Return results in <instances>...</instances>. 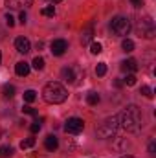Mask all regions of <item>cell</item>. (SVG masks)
I'll return each instance as SVG.
<instances>
[{"instance_id":"1","label":"cell","mask_w":156,"mask_h":158,"mask_svg":"<svg viewBox=\"0 0 156 158\" xmlns=\"http://www.w3.org/2000/svg\"><path fill=\"white\" fill-rule=\"evenodd\" d=\"M119 123H121V127H123L125 131H129V132L140 131V127H142V112H140V109H138L136 105H129V107L121 112Z\"/></svg>"},{"instance_id":"2","label":"cell","mask_w":156,"mask_h":158,"mask_svg":"<svg viewBox=\"0 0 156 158\" xmlns=\"http://www.w3.org/2000/svg\"><path fill=\"white\" fill-rule=\"evenodd\" d=\"M42 98L46 103H51V105H59V103H64L66 98H68V92L66 88L61 85V83H46L44 88H42Z\"/></svg>"},{"instance_id":"3","label":"cell","mask_w":156,"mask_h":158,"mask_svg":"<svg viewBox=\"0 0 156 158\" xmlns=\"http://www.w3.org/2000/svg\"><path fill=\"white\" fill-rule=\"evenodd\" d=\"M117 127H119V116H110V118L103 119V121L99 123V127L96 129V134H97L99 138H103V140L112 138V136L116 134Z\"/></svg>"},{"instance_id":"4","label":"cell","mask_w":156,"mask_h":158,"mask_svg":"<svg viewBox=\"0 0 156 158\" xmlns=\"http://www.w3.org/2000/svg\"><path fill=\"white\" fill-rule=\"evenodd\" d=\"M110 30L119 35V37H125V35H129V31H130V20L127 19V17H121V15H117L112 19V22H110Z\"/></svg>"},{"instance_id":"5","label":"cell","mask_w":156,"mask_h":158,"mask_svg":"<svg viewBox=\"0 0 156 158\" xmlns=\"http://www.w3.org/2000/svg\"><path fill=\"white\" fill-rule=\"evenodd\" d=\"M138 33L145 39H154V33H156V28H154V22L151 17H143L140 22H138Z\"/></svg>"},{"instance_id":"6","label":"cell","mask_w":156,"mask_h":158,"mask_svg":"<svg viewBox=\"0 0 156 158\" xmlns=\"http://www.w3.org/2000/svg\"><path fill=\"white\" fill-rule=\"evenodd\" d=\"M83 129H84V121L81 118H70L64 125V131L70 132V134H79Z\"/></svg>"},{"instance_id":"7","label":"cell","mask_w":156,"mask_h":158,"mask_svg":"<svg viewBox=\"0 0 156 158\" xmlns=\"http://www.w3.org/2000/svg\"><path fill=\"white\" fill-rule=\"evenodd\" d=\"M50 50H51L53 55L59 57V55H63V53L68 50V42H66L64 39H55L51 44H50Z\"/></svg>"},{"instance_id":"8","label":"cell","mask_w":156,"mask_h":158,"mask_svg":"<svg viewBox=\"0 0 156 158\" xmlns=\"http://www.w3.org/2000/svg\"><path fill=\"white\" fill-rule=\"evenodd\" d=\"M15 48H17L18 53H28L31 50V44H30V40L26 39V37H18V39L15 40Z\"/></svg>"},{"instance_id":"9","label":"cell","mask_w":156,"mask_h":158,"mask_svg":"<svg viewBox=\"0 0 156 158\" xmlns=\"http://www.w3.org/2000/svg\"><path fill=\"white\" fill-rule=\"evenodd\" d=\"M61 77L64 79V81H68V83H76V79H77V76H76V68H74V66L63 68V70H61Z\"/></svg>"},{"instance_id":"10","label":"cell","mask_w":156,"mask_h":158,"mask_svg":"<svg viewBox=\"0 0 156 158\" xmlns=\"http://www.w3.org/2000/svg\"><path fill=\"white\" fill-rule=\"evenodd\" d=\"M30 70H31V66H30L26 61H18V63L15 64V72H17V76H20V77H26V76L30 74Z\"/></svg>"},{"instance_id":"11","label":"cell","mask_w":156,"mask_h":158,"mask_svg":"<svg viewBox=\"0 0 156 158\" xmlns=\"http://www.w3.org/2000/svg\"><path fill=\"white\" fill-rule=\"evenodd\" d=\"M31 4H33V0H6V6L11 9H20V7L31 6Z\"/></svg>"},{"instance_id":"12","label":"cell","mask_w":156,"mask_h":158,"mask_svg":"<svg viewBox=\"0 0 156 158\" xmlns=\"http://www.w3.org/2000/svg\"><path fill=\"white\" fill-rule=\"evenodd\" d=\"M121 70H123V72H129V74H134V72L138 70L136 59H127V61H123V63H121Z\"/></svg>"},{"instance_id":"13","label":"cell","mask_w":156,"mask_h":158,"mask_svg":"<svg viewBox=\"0 0 156 158\" xmlns=\"http://www.w3.org/2000/svg\"><path fill=\"white\" fill-rule=\"evenodd\" d=\"M44 147H46L48 151H55V149L59 147L57 138H55L53 134H48V136H46V140H44Z\"/></svg>"},{"instance_id":"14","label":"cell","mask_w":156,"mask_h":158,"mask_svg":"<svg viewBox=\"0 0 156 158\" xmlns=\"http://www.w3.org/2000/svg\"><path fill=\"white\" fill-rule=\"evenodd\" d=\"M92 37H94V30H92V26H88L83 31V35H81V42L83 44H88V42H92Z\"/></svg>"},{"instance_id":"15","label":"cell","mask_w":156,"mask_h":158,"mask_svg":"<svg viewBox=\"0 0 156 158\" xmlns=\"http://www.w3.org/2000/svg\"><path fill=\"white\" fill-rule=\"evenodd\" d=\"M11 156H13V147L0 145V158H11Z\"/></svg>"},{"instance_id":"16","label":"cell","mask_w":156,"mask_h":158,"mask_svg":"<svg viewBox=\"0 0 156 158\" xmlns=\"http://www.w3.org/2000/svg\"><path fill=\"white\" fill-rule=\"evenodd\" d=\"M35 99H37V92L35 90H26L24 92V101L26 103H33Z\"/></svg>"},{"instance_id":"17","label":"cell","mask_w":156,"mask_h":158,"mask_svg":"<svg viewBox=\"0 0 156 158\" xmlns=\"http://www.w3.org/2000/svg\"><path fill=\"white\" fill-rule=\"evenodd\" d=\"M86 103H88V105H97V103H99V94H97V92H90V94L86 96Z\"/></svg>"},{"instance_id":"18","label":"cell","mask_w":156,"mask_h":158,"mask_svg":"<svg viewBox=\"0 0 156 158\" xmlns=\"http://www.w3.org/2000/svg\"><path fill=\"white\" fill-rule=\"evenodd\" d=\"M121 48H123V52H127V53H129V52H132V50H134V42H132L130 39H123Z\"/></svg>"},{"instance_id":"19","label":"cell","mask_w":156,"mask_h":158,"mask_svg":"<svg viewBox=\"0 0 156 158\" xmlns=\"http://www.w3.org/2000/svg\"><path fill=\"white\" fill-rule=\"evenodd\" d=\"M2 94H4V98H13L15 96V86L13 85H6L4 90H2Z\"/></svg>"},{"instance_id":"20","label":"cell","mask_w":156,"mask_h":158,"mask_svg":"<svg viewBox=\"0 0 156 158\" xmlns=\"http://www.w3.org/2000/svg\"><path fill=\"white\" fill-rule=\"evenodd\" d=\"M33 145H35V138H26V140L20 142V149H30Z\"/></svg>"},{"instance_id":"21","label":"cell","mask_w":156,"mask_h":158,"mask_svg":"<svg viewBox=\"0 0 156 158\" xmlns=\"http://www.w3.org/2000/svg\"><path fill=\"white\" fill-rule=\"evenodd\" d=\"M31 66H33L35 70H42V68H44V59H42V57H35L33 63H31Z\"/></svg>"},{"instance_id":"22","label":"cell","mask_w":156,"mask_h":158,"mask_svg":"<svg viewBox=\"0 0 156 158\" xmlns=\"http://www.w3.org/2000/svg\"><path fill=\"white\" fill-rule=\"evenodd\" d=\"M101 50H103V46H101L99 42H96V40H94V42L90 44V52H92L94 55H97V53H101Z\"/></svg>"},{"instance_id":"23","label":"cell","mask_w":156,"mask_h":158,"mask_svg":"<svg viewBox=\"0 0 156 158\" xmlns=\"http://www.w3.org/2000/svg\"><path fill=\"white\" fill-rule=\"evenodd\" d=\"M96 74L101 77V76H105L107 74V63H99L97 66H96Z\"/></svg>"},{"instance_id":"24","label":"cell","mask_w":156,"mask_h":158,"mask_svg":"<svg viewBox=\"0 0 156 158\" xmlns=\"http://www.w3.org/2000/svg\"><path fill=\"white\" fill-rule=\"evenodd\" d=\"M40 13H42L44 17H55V7H53V6H48V7H44Z\"/></svg>"},{"instance_id":"25","label":"cell","mask_w":156,"mask_h":158,"mask_svg":"<svg viewBox=\"0 0 156 158\" xmlns=\"http://www.w3.org/2000/svg\"><path fill=\"white\" fill-rule=\"evenodd\" d=\"M140 94H143L145 98H153V88H151V86H145V85H143V86L140 88Z\"/></svg>"},{"instance_id":"26","label":"cell","mask_w":156,"mask_h":158,"mask_svg":"<svg viewBox=\"0 0 156 158\" xmlns=\"http://www.w3.org/2000/svg\"><path fill=\"white\" fill-rule=\"evenodd\" d=\"M40 125H42V118H40V119H35V121L31 123V127H30V129H31V132H33V134L40 131Z\"/></svg>"},{"instance_id":"27","label":"cell","mask_w":156,"mask_h":158,"mask_svg":"<svg viewBox=\"0 0 156 158\" xmlns=\"http://www.w3.org/2000/svg\"><path fill=\"white\" fill-rule=\"evenodd\" d=\"M125 85H129V86L136 85V76H134V74H127V77H125Z\"/></svg>"},{"instance_id":"28","label":"cell","mask_w":156,"mask_h":158,"mask_svg":"<svg viewBox=\"0 0 156 158\" xmlns=\"http://www.w3.org/2000/svg\"><path fill=\"white\" fill-rule=\"evenodd\" d=\"M22 112H24V114H30V116H35V114H37V112H35V109H33V107H30V105H26V107L22 109Z\"/></svg>"},{"instance_id":"29","label":"cell","mask_w":156,"mask_h":158,"mask_svg":"<svg viewBox=\"0 0 156 158\" xmlns=\"http://www.w3.org/2000/svg\"><path fill=\"white\" fill-rule=\"evenodd\" d=\"M6 22H7V26H9V28H13V26H15V19H13V15H9V13H7V15H6Z\"/></svg>"},{"instance_id":"30","label":"cell","mask_w":156,"mask_h":158,"mask_svg":"<svg viewBox=\"0 0 156 158\" xmlns=\"http://www.w3.org/2000/svg\"><path fill=\"white\" fill-rule=\"evenodd\" d=\"M149 155H151V156H154V155H156V143H154V140H153V142H149Z\"/></svg>"},{"instance_id":"31","label":"cell","mask_w":156,"mask_h":158,"mask_svg":"<svg viewBox=\"0 0 156 158\" xmlns=\"http://www.w3.org/2000/svg\"><path fill=\"white\" fill-rule=\"evenodd\" d=\"M18 20H20V24H26V20H28V15H26V11H20V15H18Z\"/></svg>"},{"instance_id":"32","label":"cell","mask_w":156,"mask_h":158,"mask_svg":"<svg viewBox=\"0 0 156 158\" xmlns=\"http://www.w3.org/2000/svg\"><path fill=\"white\" fill-rule=\"evenodd\" d=\"M130 4H132L134 7H142V6H143V0H130Z\"/></svg>"},{"instance_id":"33","label":"cell","mask_w":156,"mask_h":158,"mask_svg":"<svg viewBox=\"0 0 156 158\" xmlns=\"http://www.w3.org/2000/svg\"><path fill=\"white\" fill-rule=\"evenodd\" d=\"M46 2H51V4H55V2H61V0H46Z\"/></svg>"},{"instance_id":"34","label":"cell","mask_w":156,"mask_h":158,"mask_svg":"<svg viewBox=\"0 0 156 158\" xmlns=\"http://www.w3.org/2000/svg\"><path fill=\"white\" fill-rule=\"evenodd\" d=\"M121 158H134V156H121Z\"/></svg>"},{"instance_id":"35","label":"cell","mask_w":156,"mask_h":158,"mask_svg":"<svg viewBox=\"0 0 156 158\" xmlns=\"http://www.w3.org/2000/svg\"><path fill=\"white\" fill-rule=\"evenodd\" d=\"M0 63H2V53H0Z\"/></svg>"}]
</instances>
